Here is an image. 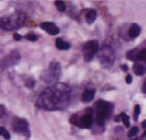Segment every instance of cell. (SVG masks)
Here are the masks:
<instances>
[{
    "label": "cell",
    "mask_w": 146,
    "mask_h": 140,
    "mask_svg": "<svg viewBox=\"0 0 146 140\" xmlns=\"http://www.w3.org/2000/svg\"><path fill=\"white\" fill-rule=\"evenodd\" d=\"M69 88L64 84H58V86L46 89L39 96L37 104L46 110H56L67 106L69 100Z\"/></svg>",
    "instance_id": "6da1fadb"
},
{
    "label": "cell",
    "mask_w": 146,
    "mask_h": 140,
    "mask_svg": "<svg viewBox=\"0 0 146 140\" xmlns=\"http://www.w3.org/2000/svg\"><path fill=\"white\" fill-rule=\"evenodd\" d=\"M24 18H25V15L23 13H18L7 17H0V28L6 30L17 28L23 23Z\"/></svg>",
    "instance_id": "7a4b0ae2"
},
{
    "label": "cell",
    "mask_w": 146,
    "mask_h": 140,
    "mask_svg": "<svg viewBox=\"0 0 146 140\" xmlns=\"http://www.w3.org/2000/svg\"><path fill=\"white\" fill-rule=\"evenodd\" d=\"M60 75V66L58 63L52 62L50 65V69L48 71L43 72L41 75V79L47 83H52L58 79V76Z\"/></svg>",
    "instance_id": "3957f363"
},
{
    "label": "cell",
    "mask_w": 146,
    "mask_h": 140,
    "mask_svg": "<svg viewBox=\"0 0 146 140\" xmlns=\"http://www.w3.org/2000/svg\"><path fill=\"white\" fill-rule=\"evenodd\" d=\"M99 50V42L97 40H90L86 42L83 46V56L86 62L92 60L94 54Z\"/></svg>",
    "instance_id": "277c9868"
},
{
    "label": "cell",
    "mask_w": 146,
    "mask_h": 140,
    "mask_svg": "<svg viewBox=\"0 0 146 140\" xmlns=\"http://www.w3.org/2000/svg\"><path fill=\"white\" fill-rule=\"evenodd\" d=\"M100 60H101V64L106 68H110L113 63H114L115 56L111 48L108 46H104L101 50V54H100Z\"/></svg>",
    "instance_id": "5b68a950"
},
{
    "label": "cell",
    "mask_w": 146,
    "mask_h": 140,
    "mask_svg": "<svg viewBox=\"0 0 146 140\" xmlns=\"http://www.w3.org/2000/svg\"><path fill=\"white\" fill-rule=\"evenodd\" d=\"M71 122L74 125H77L82 128H90L93 124V117L91 114H85L82 118H78L77 115H74L71 118Z\"/></svg>",
    "instance_id": "8992f818"
},
{
    "label": "cell",
    "mask_w": 146,
    "mask_h": 140,
    "mask_svg": "<svg viewBox=\"0 0 146 140\" xmlns=\"http://www.w3.org/2000/svg\"><path fill=\"white\" fill-rule=\"evenodd\" d=\"M20 60V54L17 50H14V52H10L8 56H6L2 60L0 65L2 66L3 68L10 67V66H14L15 64H17Z\"/></svg>",
    "instance_id": "52a82bcc"
},
{
    "label": "cell",
    "mask_w": 146,
    "mask_h": 140,
    "mask_svg": "<svg viewBox=\"0 0 146 140\" xmlns=\"http://www.w3.org/2000/svg\"><path fill=\"white\" fill-rule=\"evenodd\" d=\"M12 128L15 132L18 133H25L28 130V123L25 119L21 118H14L12 121Z\"/></svg>",
    "instance_id": "ba28073f"
},
{
    "label": "cell",
    "mask_w": 146,
    "mask_h": 140,
    "mask_svg": "<svg viewBox=\"0 0 146 140\" xmlns=\"http://www.w3.org/2000/svg\"><path fill=\"white\" fill-rule=\"evenodd\" d=\"M97 108H98V113H101L104 116L107 118L108 116H110L113 110V105L111 103H107L105 101H100L97 103Z\"/></svg>",
    "instance_id": "9c48e42d"
},
{
    "label": "cell",
    "mask_w": 146,
    "mask_h": 140,
    "mask_svg": "<svg viewBox=\"0 0 146 140\" xmlns=\"http://www.w3.org/2000/svg\"><path fill=\"white\" fill-rule=\"evenodd\" d=\"M40 27L52 35H56L60 33V29L54 22H42L40 24Z\"/></svg>",
    "instance_id": "30bf717a"
},
{
    "label": "cell",
    "mask_w": 146,
    "mask_h": 140,
    "mask_svg": "<svg viewBox=\"0 0 146 140\" xmlns=\"http://www.w3.org/2000/svg\"><path fill=\"white\" fill-rule=\"evenodd\" d=\"M140 31H141V28H140V26L138 25V24L136 23H133L131 24V26H130V28H129V36H131L132 38H135V37H137L138 35H140Z\"/></svg>",
    "instance_id": "8fae6325"
},
{
    "label": "cell",
    "mask_w": 146,
    "mask_h": 140,
    "mask_svg": "<svg viewBox=\"0 0 146 140\" xmlns=\"http://www.w3.org/2000/svg\"><path fill=\"white\" fill-rule=\"evenodd\" d=\"M94 97H95V90H90V89H88V90H86L83 93L82 101L84 102V103H88V102L92 101V100L94 99Z\"/></svg>",
    "instance_id": "7c38bea8"
},
{
    "label": "cell",
    "mask_w": 146,
    "mask_h": 140,
    "mask_svg": "<svg viewBox=\"0 0 146 140\" xmlns=\"http://www.w3.org/2000/svg\"><path fill=\"white\" fill-rule=\"evenodd\" d=\"M56 48H58V50H67L71 48L70 43L64 41L62 38H56Z\"/></svg>",
    "instance_id": "4fadbf2b"
},
{
    "label": "cell",
    "mask_w": 146,
    "mask_h": 140,
    "mask_svg": "<svg viewBox=\"0 0 146 140\" xmlns=\"http://www.w3.org/2000/svg\"><path fill=\"white\" fill-rule=\"evenodd\" d=\"M97 18V11L95 9H90L86 13V20L88 23H93Z\"/></svg>",
    "instance_id": "5bb4252c"
},
{
    "label": "cell",
    "mask_w": 146,
    "mask_h": 140,
    "mask_svg": "<svg viewBox=\"0 0 146 140\" xmlns=\"http://www.w3.org/2000/svg\"><path fill=\"white\" fill-rule=\"evenodd\" d=\"M133 71L137 76H143L146 72V69L144 66L140 65V64H135L133 66Z\"/></svg>",
    "instance_id": "9a60e30c"
},
{
    "label": "cell",
    "mask_w": 146,
    "mask_h": 140,
    "mask_svg": "<svg viewBox=\"0 0 146 140\" xmlns=\"http://www.w3.org/2000/svg\"><path fill=\"white\" fill-rule=\"evenodd\" d=\"M119 117H120V119L123 121V123H124V125L126 126V127H130V118H129V116L126 113H121V114L119 115Z\"/></svg>",
    "instance_id": "2e32d148"
},
{
    "label": "cell",
    "mask_w": 146,
    "mask_h": 140,
    "mask_svg": "<svg viewBox=\"0 0 146 140\" xmlns=\"http://www.w3.org/2000/svg\"><path fill=\"white\" fill-rule=\"evenodd\" d=\"M56 8L60 11V12L66 11V8H67V6H66V4H64V1H60H60H56Z\"/></svg>",
    "instance_id": "e0dca14e"
},
{
    "label": "cell",
    "mask_w": 146,
    "mask_h": 140,
    "mask_svg": "<svg viewBox=\"0 0 146 140\" xmlns=\"http://www.w3.org/2000/svg\"><path fill=\"white\" fill-rule=\"evenodd\" d=\"M1 135H2L6 140H9L11 138V136H10V134L8 133V131L3 127H0V136Z\"/></svg>",
    "instance_id": "ac0fdd59"
},
{
    "label": "cell",
    "mask_w": 146,
    "mask_h": 140,
    "mask_svg": "<svg viewBox=\"0 0 146 140\" xmlns=\"http://www.w3.org/2000/svg\"><path fill=\"white\" fill-rule=\"evenodd\" d=\"M137 60H146V48L144 50H140L139 52L137 54Z\"/></svg>",
    "instance_id": "d6986e66"
},
{
    "label": "cell",
    "mask_w": 146,
    "mask_h": 140,
    "mask_svg": "<svg viewBox=\"0 0 146 140\" xmlns=\"http://www.w3.org/2000/svg\"><path fill=\"white\" fill-rule=\"evenodd\" d=\"M138 131H139V129H138L137 127H132L131 129L129 130V132H128V137L129 138L134 137V136H135L136 134L138 133Z\"/></svg>",
    "instance_id": "ffe728a7"
},
{
    "label": "cell",
    "mask_w": 146,
    "mask_h": 140,
    "mask_svg": "<svg viewBox=\"0 0 146 140\" xmlns=\"http://www.w3.org/2000/svg\"><path fill=\"white\" fill-rule=\"evenodd\" d=\"M25 37L28 39V40H30V41H36L37 40V36H36V35H35L33 33H27V35H25Z\"/></svg>",
    "instance_id": "44dd1931"
},
{
    "label": "cell",
    "mask_w": 146,
    "mask_h": 140,
    "mask_svg": "<svg viewBox=\"0 0 146 140\" xmlns=\"http://www.w3.org/2000/svg\"><path fill=\"white\" fill-rule=\"evenodd\" d=\"M140 114V106L136 105L135 108H134V120L137 121L138 120V116Z\"/></svg>",
    "instance_id": "7402d4cb"
},
{
    "label": "cell",
    "mask_w": 146,
    "mask_h": 140,
    "mask_svg": "<svg viewBox=\"0 0 146 140\" xmlns=\"http://www.w3.org/2000/svg\"><path fill=\"white\" fill-rule=\"evenodd\" d=\"M126 83H127V84H131V83H132V76L131 75H127L126 76Z\"/></svg>",
    "instance_id": "603a6c76"
},
{
    "label": "cell",
    "mask_w": 146,
    "mask_h": 140,
    "mask_svg": "<svg viewBox=\"0 0 146 140\" xmlns=\"http://www.w3.org/2000/svg\"><path fill=\"white\" fill-rule=\"evenodd\" d=\"M4 112H5V107L3 105H0V117H2Z\"/></svg>",
    "instance_id": "cb8c5ba5"
},
{
    "label": "cell",
    "mask_w": 146,
    "mask_h": 140,
    "mask_svg": "<svg viewBox=\"0 0 146 140\" xmlns=\"http://www.w3.org/2000/svg\"><path fill=\"white\" fill-rule=\"evenodd\" d=\"M26 86H27V87H33V86H35V81L29 80L28 82H26Z\"/></svg>",
    "instance_id": "d4e9b609"
},
{
    "label": "cell",
    "mask_w": 146,
    "mask_h": 140,
    "mask_svg": "<svg viewBox=\"0 0 146 140\" xmlns=\"http://www.w3.org/2000/svg\"><path fill=\"white\" fill-rule=\"evenodd\" d=\"M13 38H14L15 40H20V39H21V35H18V33H14V35H13Z\"/></svg>",
    "instance_id": "484cf974"
},
{
    "label": "cell",
    "mask_w": 146,
    "mask_h": 140,
    "mask_svg": "<svg viewBox=\"0 0 146 140\" xmlns=\"http://www.w3.org/2000/svg\"><path fill=\"white\" fill-rule=\"evenodd\" d=\"M121 69H122L124 72H127V71H128V67H127L126 65H123V66H121Z\"/></svg>",
    "instance_id": "4316f807"
},
{
    "label": "cell",
    "mask_w": 146,
    "mask_h": 140,
    "mask_svg": "<svg viewBox=\"0 0 146 140\" xmlns=\"http://www.w3.org/2000/svg\"><path fill=\"white\" fill-rule=\"evenodd\" d=\"M142 92H143L144 94H146V81H145V83H144L143 87H142Z\"/></svg>",
    "instance_id": "83f0119b"
},
{
    "label": "cell",
    "mask_w": 146,
    "mask_h": 140,
    "mask_svg": "<svg viewBox=\"0 0 146 140\" xmlns=\"http://www.w3.org/2000/svg\"><path fill=\"white\" fill-rule=\"evenodd\" d=\"M141 139H143V140H146V131L143 133V135H142V137H141Z\"/></svg>",
    "instance_id": "f1b7e54d"
},
{
    "label": "cell",
    "mask_w": 146,
    "mask_h": 140,
    "mask_svg": "<svg viewBox=\"0 0 146 140\" xmlns=\"http://www.w3.org/2000/svg\"><path fill=\"white\" fill-rule=\"evenodd\" d=\"M142 126H143L144 128H146V120H144L143 122H142Z\"/></svg>",
    "instance_id": "f546056e"
}]
</instances>
